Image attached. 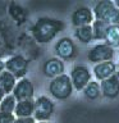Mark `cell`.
<instances>
[{
    "mask_svg": "<svg viewBox=\"0 0 119 123\" xmlns=\"http://www.w3.org/2000/svg\"><path fill=\"white\" fill-rule=\"evenodd\" d=\"M64 22L56 18L40 17L31 26V36L36 44H48L64 30Z\"/></svg>",
    "mask_w": 119,
    "mask_h": 123,
    "instance_id": "1",
    "label": "cell"
},
{
    "mask_svg": "<svg viewBox=\"0 0 119 123\" xmlns=\"http://www.w3.org/2000/svg\"><path fill=\"white\" fill-rule=\"evenodd\" d=\"M49 92L56 100H67L73 94V86L68 74H61L53 78L49 83Z\"/></svg>",
    "mask_w": 119,
    "mask_h": 123,
    "instance_id": "2",
    "label": "cell"
},
{
    "mask_svg": "<svg viewBox=\"0 0 119 123\" xmlns=\"http://www.w3.org/2000/svg\"><path fill=\"white\" fill-rule=\"evenodd\" d=\"M30 67V60L23 54H12L4 60V68L10 74L15 77V80L24 78Z\"/></svg>",
    "mask_w": 119,
    "mask_h": 123,
    "instance_id": "3",
    "label": "cell"
},
{
    "mask_svg": "<svg viewBox=\"0 0 119 123\" xmlns=\"http://www.w3.org/2000/svg\"><path fill=\"white\" fill-rule=\"evenodd\" d=\"M55 111V105L53 100L45 95H41L35 100L33 108V119L36 122H49Z\"/></svg>",
    "mask_w": 119,
    "mask_h": 123,
    "instance_id": "4",
    "label": "cell"
},
{
    "mask_svg": "<svg viewBox=\"0 0 119 123\" xmlns=\"http://www.w3.org/2000/svg\"><path fill=\"white\" fill-rule=\"evenodd\" d=\"M117 10L118 8L114 5V1H111V0H101V1L95 4L92 13H94L95 21H101V22L107 23V25H113Z\"/></svg>",
    "mask_w": 119,
    "mask_h": 123,
    "instance_id": "5",
    "label": "cell"
},
{
    "mask_svg": "<svg viewBox=\"0 0 119 123\" xmlns=\"http://www.w3.org/2000/svg\"><path fill=\"white\" fill-rule=\"evenodd\" d=\"M71 82L73 86V90L76 91H83V88L88 85L91 81V72L86 65L83 64H77L72 68L71 71Z\"/></svg>",
    "mask_w": 119,
    "mask_h": 123,
    "instance_id": "6",
    "label": "cell"
},
{
    "mask_svg": "<svg viewBox=\"0 0 119 123\" xmlns=\"http://www.w3.org/2000/svg\"><path fill=\"white\" fill-rule=\"evenodd\" d=\"M113 56H114V49L111 46L106 45L105 42L95 45L87 53V59L91 63H95V64L104 63V62H110L113 59Z\"/></svg>",
    "mask_w": 119,
    "mask_h": 123,
    "instance_id": "7",
    "label": "cell"
},
{
    "mask_svg": "<svg viewBox=\"0 0 119 123\" xmlns=\"http://www.w3.org/2000/svg\"><path fill=\"white\" fill-rule=\"evenodd\" d=\"M54 50H55L56 58H59L61 60L73 59V58L77 55V53H78L77 46L71 37L59 38V40L56 41L55 46H54Z\"/></svg>",
    "mask_w": 119,
    "mask_h": 123,
    "instance_id": "8",
    "label": "cell"
},
{
    "mask_svg": "<svg viewBox=\"0 0 119 123\" xmlns=\"http://www.w3.org/2000/svg\"><path fill=\"white\" fill-rule=\"evenodd\" d=\"M12 95L14 96V99L17 101H23V100H31L33 99L35 95V87L33 83L30 78H21L17 81L15 86L12 91Z\"/></svg>",
    "mask_w": 119,
    "mask_h": 123,
    "instance_id": "9",
    "label": "cell"
},
{
    "mask_svg": "<svg viewBox=\"0 0 119 123\" xmlns=\"http://www.w3.org/2000/svg\"><path fill=\"white\" fill-rule=\"evenodd\" d=\"M95 21L94 13L88 6H79L72 13L71 22L76 27H83V26H91Z\"/></svg>",
    "mask_w": 119,
    "mask_h": 123,
    "instance_id": "10",
    "label": "cell"
},
{
    "mask_svg": "<svg viewBox=\"0 0 119 123\" xmlns=\"http://www.w3.org/2000/svg\"><path fill=\"white\" fill-rule=\"evenodd\" d=\"M65 72V64L59 58H49L42 64V73L48 78H55L58 76L64 74Z\"/></svg>",
    "mask_w": 119,
    "mask_h": 123,
    "instance_id": "11",
    "label": "cell"
},
{
    "mask_svg": "<svg viewBox=\"0 0 119 123\" xmlns=\"http://www.w3.org/2000/svg\"><path fill=\"white\" fill-rule=\"evenodd\" d=\"M92 72H94L95 78L97 81H100V82H102V81L110 78L111 76L117 74V65H115V63L113 60L104 62V63L95 64Z\"/></svg>",
    "mask_w": 119,
    "mask_h": 123,
    "instance_id": "12",
    "label": "cell"
},
{
    "mask_svg": "<svg viewBox=\"0 0 119 123\" xmlns=\"http://www.w3.org/2000/svg\"><path fill=\"white\" fill-rule=\"evenodd\" d=\"M6 13L17 26H23L27 22V19H28V13H27V10L21 5V4H18L15 1H10L8 4Z\"/></svg>",
    "mask_w": 119,
    "mask_h": 123,
    "instance_id": "13",
    "label": "cell"
},
{
    "mask_svg": "<svg viewBox=\"0 0 119 123\" xmlns=\"http://www.w3.org/2000/svg\"><path fill=\"white\" fill-rule=\"evenodd\" d=\"M100 90L101 94L107 99H115L119 96V80L117 74L111 76L110 78L102 81L100 83Z\"/></svg>",
    "mask_w": 119,
    "mask_h": 123,
    "instance_id": "14",
    "label": "cell"
},
{
    "mask_svg": "<svg viewBox=\"0 0 119 123\" xmlns=\"http://www.w3.org/2000/svg\"><path fill=\"white\" fill-rule=\"evenodd\" d=\"M33 108H35V100H23V101H17L14 109L15 118H28L33 115Z\"/></svg>",
    "mask_w": 119,
    "mask_h": 123,
    "instance_id": "15",
    "label": "cell"
},
{
    "mask_svg": "<svg viewBox=\"0 0 119 123\" xmlns=\"http://www.w3.org/2000/svg\"><path fill=\"white\" fill-rule=\"evenodd\" d=\"M15 83H17L15 77L13 74H10L8 71L4 69V71L0 73V88L4 91V94H5V95L12 94V91H13Z\"/></svg>",
    "mask_w": 119,
    "mask_h": 123,
    "instance_id": "16",
    "label": "cell"
},
{
    "mask_svg": "<svg viewBox=\"0 0 119 123\" xmlns=\"http://www.w3.org/2000/svg\"><path fill=\"white\" fill-rule=\"evenodd\" d=\"M104 41H105L106 45L111 46L113 49L119 48V26H117V25L107 26Z\"/></svg>",
    "mask_w": 119,
    "mask_h": 123,
    "instance_id": "17",
    "label": "cell"
},
{
    "mask_svg": "<svg viewBox=\"0 0 119 123\" xmlns=\"http://www.w3.org/2000/svg\"><path fill=\"white\" fill-rule=\"evenodd\" d=\"M74 36L79 42L82 44H90L94 40L92 35V27L91 26H83V27H77L74 30Z\"/></svg>",
    "mask_w": 119,
    "mask_h": 123,
    "instance_id": "18",
    "label": "cell"
},
{
    "mask_svg": "<svg viewBox=\"0 0 119 123\" xmlns=\"http://www.w3.org/2000/svg\"><path fill=\"white\" fill-rule=\"evenodd\" d=\"M83 94L88 100H96L101 95V90H100V83L97 81H90L88 85L83 88Z\"/></svg>",
    "mask_w": 119,
    "mask_h": 123,
    "instance_id": "19",
    "label": "cell"
},
{
    "mask_svg": "<svg viewBox=\"0 0 119 123\" xmlns=\"http://www.w3.org/2000/svg\"><path fill=\"white\" fill-rule=\"evenodd\" d=\"M15 104L17 100L14 99V96L9 94L5 95L3 98V100L0 101V113H5V114H13L15 109Z\"/></svg>",
    "mask_w": 119,
    "mask_h": 123,
    "instance_id": "20",
    "label": "cell"
},
{
    "mask_svg": "<svg viewBox=\"0 0 119 123\" xmlns=\"http://www.w3.org/2000/svg\"><path fill=\"white\" fill-rule=\"evenodd\" d=\"M107 23L105 22H101V21H94L92 22V35H94V40H97V41H104L105 38V32H106V28H107Z\"/></svg>",
    "mask_w": 119,
    "mask_h": 123,
    "instance_id": "21",
    "label": "cell"
},
{
    "mask_svg": "<svg viewBox=\"0 0 119 123\" xmlns=\"http://www.w3.org/2000/svg\"><path fill=\"white\" fill-rule=\"evenodd\" d=\"M15 115L14 114H5L0 113V123H14Z\"/></svg>",
    "mask_w": 119,
    "mask_h": 123,
    "instance_id": "22",
    "label": "cell"
},
{
    "mask_svg": "<svg viewBox=\"0 0 119 123\" xmlns=\"http://www.w3.org/2000/svg\"><path fill=\"white\" fill-rule=\"evenodd\" d=\"M14 123H36V121L33 119V117H28V118H15Z\"/></svg>",
    "mask_w": 119,
    "mask_h": 123,
    "instance_id": "23",
    "label": "cell"
},
{
    "mask_svg": "<svg viewBox=\"0 0 119 123\" xmlns=\"http://www.w3.org/2000/svg\"><path fill=\"white\" fill-rule=\"evenodd\" d=\"M4 69H5V68H4V60H3V59H0V73H1Z\"/></svg>",
    "mask_w": 119,
    "mask_h": 123,
    "instance_id": "24",
    "label": "cell"
},
{
    "mask_svg": "<svg viewBox=\"0 0 119 123\" xmlns=\"http://www.w3.org/2000/svg\"><path fill=\"white\" fill-rule=\"evenodd\" d=\"M4 96H5V94H4V91L1 90V88H0V101L3 100V98H4Z\"/></svg>",
    "mask_w": 119,
    "mask_h": 123,
    "instance_id": "25",
    "label": "cell"
},
{
    "mask_svg": "<svg viewBox=\"0 0 119 123\" xmlns=\"http://www.w3.org/2000/svg\"><path fill=\"white\" fill-rule=\"evenodd\" d=\"M117 77H118V80H119V71L117 72Z\"/></svg>",
    "mask_w": 119,
    "mask_h": 123,
    "instance_id": "26",
    "label": "cell"
},
{
    "mask_svg": "<svg viewBox=\"0 0 119 123\" xmlns=\"http://www.w3.org/2000/svg\"><path fill=\"white\" fill-rule=\"evenodd\" d=\"M36 123H49V122H36Z\"/></svg>",
    "mask_w": 119,
    "mask_h": 123,
    "instance_id": "27",
    "label": "cell"
}]
</instances>
